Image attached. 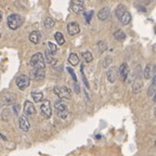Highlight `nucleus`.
I'll use <instances>...</instances> for the list:
<instances>
[{
    "label": "nucleus",
    "instance_id": "1",
    "mask_svg": "<svg viewBox=\"0 0 156 156\" xmlns=\"http://www.w3.org/2000/svg\"><path fill=\"white\" fill-rule=\"evenodd\" d=\"M7 23L10 29L15 30V29H17L19 27L22 26V24L24 23V17H23L22 15L17 14V13H13V14L8 16Z\"/></svg>",
    "mask_w": 156,
    "mask_h": 156
},
{
    "label": "nucleus",
    "instance_id": "2",
    "mask_svg": "<svg viewBox=\"0 0 156 156\" xmlns=\"http://www.w3.org/2000/svg\"><path fill=\"white\" fill-rule=\"evenodd\" d=\"M30 65L34 68H39V69H44V66H46V63H44V58L42 53L40 52H37L34 55L30 58Z\"/></svg>",
    "mask_w": 156,
    "mask_h": 156
},
{
    "label": "nucleus",
    "instance_id": "3",
    "mask_svg": "<svg viewBox=\"0 0 156 156\" xmlns=\"http://www.w3.org/2000/svg\"><path fill=\"white\" fill-rule=\"evenodd\" d=\"M53 92L60 99H69L72 94L71 89L66 86H56L53 88Z\"/></svg>",
    "mask_w": 156,
    "mask_h": 156
},
{
    "label": "nucleus",
    "instance_id": "4",
    "mask_svg": "<svg viewBox=\"0 0 156 156\" xmlns=\"http://www.w3.org/2000/svg\"><path fill=\"white\" fill-rule=\"evenodd\" d=\"M40 111H41V115L44 118H50L52 115V110H51V103L49 100H44V102L40 105Z\"/></svg>",
    "mask_w": 156,
    "mask_h": 156
},
{
    "label": "nucleus",
    "instance_id": "5",
    "mask_svg": "<svg viewBox=\"0 0 156 156\" xmlns=\"http://www.w3.org/2000/svg\"><path fill=\"white\" fill-rule=\"evenodd\" d=\"M54 108H55V111H56V114L61 117V118H66V117H67V115H68L67 106H66L63 102H61V101L55 102Z\"/></svg>",
    "mask_w": 156,
    "mask_h": 156
},
{
    "label": "nucleus",
    "instance_id": "6",
    "mask_svg": "<svg viewBox=\"0 0 156 156\" xmlns=\"http://www.w3.org/2000/svg\"><path fill=\"white\" fill-rule=\"evenodd\" d=\"M29 83H30V79H29V77L26 75H20L19 77L16 78V85L21 90H24L25 88L28 87Z\"/></svg>",
    "mask_w": 156,
    "mask_h": 156
},
{
    "label": "nucleus",
    "instance_id": "7",
    "mask_svg": "<svg viewBox=\"0 0 156 156\" xmlns=\"http://www.w3.org/2000/svg\"><path fill=\"white\" fill-rule=\"evenodd\" d=\"M155 65L154 64H147L145 66V69L143 71V76L145 79H151L155 76Z\"/></svg>",
    "mask_w": 156,
    "mask_h": 156
},
{
    "label": "nucleus",
    "instance_id": "8",
    "mask_svg": "<svg viewBox=\"0 0 156 156\" xmlns=\"http://www.w3.org/2000/svg\"><path fill=\"white\" fill-rule=\"evenodd\" d=\"M30 77L35 80H41L44 79V76H46V73H44V69H39V68H34L33 71H30Z\"/></svg>",
    "mask_w": 156,
    "mask_h": 156
},
{
    "label": "nucleus",
    "instance_id": "9",
    "mask_svg": "<svg viewBox=\"0 0 156 156\" xmlns=\"http://www.w3.org/2000/svg\"><path fill=\"white\" fill-rule=\"evenodd\" d=\"M79 32H80V28H79V25L77 22H71L67 24V33L69 36H74Z\"/></svg>",
    "mask_w": 156,
    "mask_h": 156
},
{
    "label": "nucleus",
    "instance_id": "10",
    "mask_svg": "<svg viewBox=\"0 0 156 156\" xmlns=\"http://www.w3.org/2000/svg\"><path fill=\"white\" fill-rule=\"evenodd\" d=\"M142 87H143V80H142L141 75H140L139 77H136L133 80V83H132V92L139 93L141 91Z\"/></svg>",
    "mask_w": 156,
    "mask_h": 156
},
{
    "label": "nucleus",
    "instance_id": "11",
    "mask_svg": "<svg viewBox=\"0 0 156 156\" xmlns=\"http://www.w3.org/2000/svg\"><path fill=\"white\" fill-rule=\"evenodd\" d=\"M24 113L26 115H28V116H32V115L36 114V107H35V105L30 101H25Z\"/></svg>",
    "mask_w": 156,
    "mask_h": 156
},
{
    "label": "nucleus",
    "instance_id": "12",
    "mask_svg": "<svg viewBox=\"0 0 156 156\" xmlns=\"http://www.w3.org/2000/svg\"><path fill=\"white\" fill-rule=\"evenodd\" d=\"M15 100V95L13 93H9V94H5L1 97L0 99V104L5 106V105H9L11 103H13Z\"/></svg>",
    "mask_w": 156,
    "mask_h": 156
},
{
    "label": "nucleus",
    "instance_id": "13",
    "mask_svg": "<svg viewBox=\"0 0 156 156\" xmlns=\"http://www.w3.org/2000/svg\"><path fill=\"white\" fill-rule=\"evenodd\" d=\"M71 8L75 13H81L83 11V0H79V1L73 0L71 2Z\"/></svg>",
    "mask_w": 156,
    "mask_h": 156
},
{
    "label": "nucleus",
    "instance_id": "14",
    "mask_svg": "<svg viewBox=\"0 0 156 156\" xmlns=\"http://www.w3.org/2000/svg\"><path fill=\"white\" fill-rule=\"evenodd\" d=\"M106 76H107V79L110 83H115V80L117 79V76H118V73H117V68L115 66L111 67L106 73Z\"/></svg>",
    "mask_w": 156,
    "mask_h": 156
},
{
    "label": "nucleus",
    "instance_id": "15",
    "mask_svg": "<svg viewBox=\"0 0 156 156\" xmlns=\"http://www.w3.org/2000/svg\"><path fill=\"white\" fill-rule=\"evenodd\" d=\"M119 73V76L122 78V80H126L127 77H128V74H129V68H128V65L126 63H122V65L119 66V71L117 72Z\"/></svg>",
    "mask_w": 156,
    "mask_h": 156
},
{
    "label": "nucleus",
    "instance_id": "16",
    "mask_svg": "<svg viewBox=\"0 0 156 156\" xmlns=\"http://www.w3.org/2000/svg\"><path fill=\"white\" fill-rule=\"evenodd\" d=\"M19 126L20 128L23 130V131H28L29 128H30V124L27 120V118L25 116H21L19 119Z\"/></svg>",
    "mask_w": 156,
    "mask_h": 156
},
{
    "label": "nucleus",
    "instance_id": "17",
    "mask_svg": "<svg viewBox=\"0 0 156 156\" xmlns=\"http://www.w3.org/2000/svg\"><path fill=\"white\" fill-rule=\"evenodd\" d=\"M110 8L108 7H104L102 8V9L99 11V13H98V19L101 20V21H105V20L108 19V16H110Z\"/></svg>",
    "mask_w": 156,
    "mask_h": 156
},
{
    "label": "nucleus",
    "instance_id": "18",
    "mask_svg": "<svg viewBox=\"0 0 156 156\" xmlns=\"http://www.w3.org/2000/svg\"><path fill=\"white\" fill-rule=\"evenodd\" d=\"M29 40H30V42H33V44H39V41L41 40V33L39 32V30H34V32H32L29 34Z\"/></svg>",
    "mask_w": 156,
    "mask_h": 156
},
{
    "label": "nucleus",
    "instance_id": "19",
    "mask_svg": "<svg viewBox=\"0 0 156 156\" xmlns=\"http://www.w3.org/2000/svg\"><path fill=\"white\" fill-rule=\"evenodd\" d=\"M44 56H46V61L48 62V63L51 64V65H54V64L56 63V58H54L53 54L49 51V50H46V51H44Z\"/></svg>",
    "mask_w": 156,
    "mask_h": 156
},
{
    "label": "nucleus",
    "instance_id": "20",
    "mask_svg": "<svg viewBox=\"0 0 156 156\" xmlns=\"http://www.w3.org/2000/svg\"><path fill=\"white\" fill-rule=\"evenodd\" d=\"M32 98L34 99V101L36 103L38 102H41L42 99H44V94H42V92H40V91H36V90H33L32 91Z\"/></svg>",
    "mask_w": 156,
    "mask_h": 156
},
{
    "label": "nucleus",
    "instance_id": "21",
    "mask_svg": "<svg viewBox=\"0 0 156 156\" xmlns=\"http://www.w3.org/2000/svg\"><path fill=\"white\" fill-rule=\"evenodd\" d=\"M54 24H55V22H54V20L52 19V17L48 16V17H46V19H44V27H46L47 29H51V28H53Z\"/></svg>",
    "mask_w": 156,
    "mask_h": 156
},
{
    "label": "nucleus",
    "instance_id": "22",
    "mask_svg": "<svg viewBox=\"0 0 156 156\" xmlns=\"http://www.w3.org/2000/svg\"><path fill=\"white\" fill-rule=\"evenodd\" d=\"M130 20H131V15H130V13L128 12V11H126V12L122 14V16L120 17V22H122V25H127L130 23Z\"/></svg>",
    "mask_w": 156,
    "mask_h": 156
},
{
    "label": "nucleus",
    "instance_id": "23",
    "mask_svg": "<svg viewBox=\"0 0 156 156\" xmlns=\"http://www.w3.org/2000/svg\"><path fill=\"white\" fill-rule=\"evenodd\" d=\"M68 62L73 66L78 65V63H79V58H78V55L76 53H71L69 56H68Z\"/></svg>",
    "mask_w": 156,
    "mask_h": 156
},
{
    "label": "nucleus",
    "instance_id": "24",
    "mask_svg": "<svg viewBox=\"0 0 156 156\" xmlns=\"http://www.w3.org/2000/svg\"><path fill=\"white\" fill-rule=\"evenodd\" d=\"M155 79H156V76H154V77L152 78V83H151V86H150L149 90H147V94H149V97H154V94H155V91H156V88H155Z\"/></svg>",
    "mask_w": 156,
    "mask_h": 156
},
{
    "label": "nucleus",
    "instance_id": "25",
    "mask_svg": "<svg viewBox=\"0 0 156 156\" xmlns=\"http://www.w3.org/2000/svg\"><path fill=\"white\" fill-rule=\"evenodd\" d=\"M113 36H114V38L116 39V40H118V41H122V40H124V39L126 38V34L122 32V29H118V30H116Z\"/></svg>",
    "mask_w": 156,
    "mask_h": 156
},
{
    "label": "nucleus",
    "instance_id": "26",
    "mask_svg": "<svg viewBox=\"0 0 156 156\" xmlns=\"http://www.w3.org/2000/svg\"><path fill=\"white\" fill-rule=\"evenodd\" d=\"M126 11H127L126 7H125L124 5H119L118 7L116 8V11H115V13H116V16L120 20V17L122 16V14H124V13L126 12Z\"/></svg>",
    "mask_w": 156,
    "mask_h": 156
},
{
    "label": "nucleus",
    "instance_id": "27",
    "mask_svg": "<svg viewBox=\"0 0 156 156\" xmlns=\"http://www.w3.org/2000/svg\"><path fill=\"white\" fill-rule=\"evenodd\" d=\"M54 38H55L56 42H58V44H63L64 42H65V38H64L63 34L60 32H56L55 34H54Z\"/></svg>",
    "mask_w": 156,
    "mask_h": 156
},
{
    "label": "nucleus",
    "instance_id": "28",
    "mask_svg": "<svg viewBox=\"0 0 156 156\" xmlns=\"http://www.w3.org/2000/svg\"><path fill=\"white\" fill-rule=\"evenodd\" d=\"M81 55H83V60H85L87 63H89V62L92 61V54L90 53L89 51H85V52H81Z\"/></svg>",
    "mask_w": 156,
    "mask_h": 156
},
{
    "label": "nucleus",
    "instance_id": "29",
    "mask_svg": "<svg viewBox=\"0 0 156 156\" xmlns=\"http://www.w3.org/2000/svg\"><path fill=\"white\" fill-rule=\"evenodd\" d=\"M48 44V47H49V51L51 52L52 54H54V53H55L56 51H58V48H56V46H55V44H53V42L49 41V42H48V44Z\"/></svg>",
    "mask_w": 156,
    "mask_h": 156
},
{
    "label": "nucleus",
    "instance_id": "30",
    "mask_svg": "<svg viewBox=\"0 0 156 156\" xmlns=\"http://www.w3.org/2000/svg\"><path fill=\"white\" fill-rule=\"evenodd\" d=\"M113 62V60H112V58L111 56H106V58L103 60V63H102V66L103 67H107V66L110 65L111 63Z\"/></svg>",
    "mask_w": 156,
    "mask_h": 156
},
{
    "label": "nucleus",
    "instance_id": "31",
    "mask_svg": "<svg viewBox=\"0 0 156 156\" xmlns=\"http://www.w3.org/2000/svg\"><path fill=\"white\" fill-rule=\"evenodd\" d=\"M98 47H99V49H100V52H104L105 50H106V48H107L106 44H105L104 41H99Z\"/></svg>",
    "mask_w": 156,
    "mask_h": 156
},
{
    "label": "nucleus",
    "instance_id": "32",
    "mask_svg": "<svg viewBox=\"0 0 156 156\" xmlns=\"http://www.w3.org/2000/svg\"><path fill=\"white\" fill-rule=\"evenodd\" d=\"M92 15H93V11H92V10H90V11L86 12V22H87V23H90Z\"/></svg>",
    "mask_w": 156,
    "mask_h": 156
},
{
    "label": "nucleus",
    "instance_id": "33",
    "mask_svg": "<svg viewBox=\"0 0 156 156\" xmlns=\"http://www.w3.org/2000/svg\"><path fill=\"white\" fill-rule=\"evenodd\" d=\"M67 71H68V73H69V75L72 76V78L74 79V83H76V81H77V77H76L75 73H74V69H73V68L67 67Z\"/></svg>",
    "mask_w": 156,
    "mask_h": 156
},
{
    "label": "nucleus",
    "instance_id": "34",
    "mask_svg": "<svg viewBox=\"0 0 156 156\" xmlns=\"http://www.w3.org/2000/svg\"><path fill=\"white\" fill-rule=\"evenodd\" d=\"M74 86H75V91H76V93H79V91H80V88H79V85L77 83V81H76V83H74Z\"/></svg>",
    "mask_w": 156,
    "mask_h": 156
},
{
    "label": "nucleus",
    "instance_id": "35",
    "mask_svg": "<svg viewBox=\"0 0 156 156\" xmlns=\"http://www.w3.org/2000/svg\"><path fill=\"white\" fill-rule=\"evenodd\" d=\"M1 21H2V12L0 11V22H1Z\"/></svg>",
    "mask_w": 156,
    "mask_h": 156
},
{
    "label": "nucleus",
    "instance_id": "36",
    "mask_svg": "<svg viewBox=\"0 0 156 156\" xmlns=\"http://www.w3.org/2000/svg\"><path fill=\"white\" fill-rule=\"evenodd\" d=\"M0 37H1V34H0Z\"/></svg>",
    "mask_w": 156,
    "mask_h": 156
}]
</instances>
